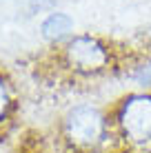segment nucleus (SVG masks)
<instances>
[{
	"label": "nucleus",
	"mask_w": 151,
	"mask_h": 153,
	"mask_svg": "<svg viewBox=\"0 0 151 153\" xmlns=\"http://www.w3.org/2000/svg\"><path fill=\"white\" fill-rule=\"evenodd\" d=\"M105 133V120L93 107H76L67 115V135L78 146H91Z\"/></svg>",
	"instance_id": "f257e3e1"
},
{
	"label": "nucleus",
	"mask_w": 151,
	"mask_h": 153,
	"mask_svg": "<svg viewBox=\"0 0 151 153\" xmlns=\"http://www.w3.org/2000/svg\"><path fill=\"white\" fill-rule=\"evenodd\" d=\"M120 124L129 138L142 142L151 138V98L133 96L120 109Z\"/></svg>",
	"instance_id": "f03ea898"
},
{
	"label": "nucleus",
	"mask_w": 151,
	"mask_h": 153,
	"mask_svg": "<svg viewBox=\"0 0 151 153\" xmlns=\"http://www.w3.org/2000/svg\"><path fill=\"white\" fill-rule=\"evenodd\" d=\"M67 58L69 62L80 71H98L107 65L109 56L105 51V47L98 40L87 38V36H80V38H74L67 47Z\"/></svg>",
	"instance_id": "7ed1b4c3"
},
{
	"label": "nucleus",
	"mask_w": 151,
	"mask_h": 153,
	"mask_svg": "<svg viewBox=\"0 0 151 153\" xmlns=\"http://www.w3.org/2000/svg\"><path fill=\"white\" fill-rule=\"evenodd\" d=\"M74 27V20L67 13H51L49 18L42 22V36L47 40H60L62 36H67Z\"/></svg>",
	"instance_id": "20e7f679"
},
{
	"label": "nucleus",
	"mask_w": 151,
	"mask_h": 153,
	"mask_svg": "<svg viewBox=\"0 0 151 153\" xmlns=\"http://www.w3.org/2000/svg\"><path fill=\"white\" fill-rule=\"evenodd\" d=\"M7 107H9V91H7V84L0 80V118L4 115Z\"/></svg>",
	"instance_id": "39448f33"
},
{
	"label": "nucleus",
	"mask_w": 151,
	"mask_h": 153,
	"mask_svg": "<svg viewBox=\"0 0 151 153\" xmlns=\"http://www.w3.org/2000/svg\"><path fill=\"white\" fill-rule=\"evenodd\" d=\"M136 80H138V82H142V84H149V87H151V65H149V67H142V69L136 73Z\"/></svg>",
	"instance_id": "423d86ee"
}]
</instances>
